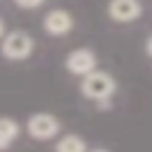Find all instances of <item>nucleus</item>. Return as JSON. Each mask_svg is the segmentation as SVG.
Listing matches in <instances>:
<instances>
[{"label": "nucleus", "instance_id": "12", "mask_svg": "<svg viewBox=\"0 0 152 152\" xmlns=\"http://www.w3.org/2000/svg\"><path fill=\"white\" fill-rule=\"evenodd\" d=\"M88 152H107V150H102V147H97V150H88Z\"/></svg>", "mask_w": 152, "mask_h": 152}, {"label": "nucleus", "instance_id": "9", "mask_svg": "<svg viewBox=\"0 0 152 152\" xmlns=\"http://www.w3.org/2000/svg\"><path fill=\"white\" fill-rule=\"evenodd\" d=\"M19 7H24V10H33V7H40L45 0H14Z\"/></svg>", "mask_w": 152, "mask_h": 152}, {"label": "nucleus", "instance_id": "4", "mask_svg": "<svg viewBox=\"0 0 152 152\" xmlns=\"http://www.w3.org/2000/svg\"><path fill=\"white\" fill-rule=\"evenodd\" d=\"M64 66L74 76H88L90 71L97 69V57H95V52L90 48H76V50H71L66 55Z\"/></svg>", "mask_w": 152, "mask_h": 152}, {"label": "nucleus", "instance_id": "3", "mask_svg": "<svg viewBox=\"0 0 152 152\" xmlns=\"http://www.w3.org/2000/svg\"><path fill=\"white\" fill-rule=\"evenodd\" d=\"M62 124L48 114V112H38V114H31L28 121H26V133L33 138V140H52L57 133H59Z\"/></svg>", "mask_w": 152, "mask_h": 152}, {"label": "nucleus", "instance_id": "7", "mask_svg": "<svg viewBox=\"0 0 152 152\" xmlns=\"http://www.w3.org/2000/svg\"><path fill=\"white\" fill-rule=\"evenodd\" d=\"M19 138V124L12 116H0V152H5Z\"/></svg>", "mask_w": 152, "mask_h": 152}, {"label": "nucleus", "instance_id": "5", "mask_svg": "<svg viewBox=\"0 0 152 152\" xmlns=\"http://www.w3.org/2000/svg\"><path fill=\"white\" fill-rule=\"evenodd\" d=\"M107 12L114 21L128 24V21H135L142 14V5H140V0H109Z\"/></svg>", "mask_w": 152, "mask_h": 152}, {"label": "nucleus", "instance_id": "11", "mask_svg": "<svg viewBox=\"0 0 152 152\" xmlns=\"http://www.w3.org/2000/svg\"><path fill=\"white\" fill-rule=\"evenodd\" d=\"M147 55H150V57H152V36H150V38H147Z\"/></svg>", "mask_w": 152, "mask_h": 152}, {"label": "nucleus", "instance_id": "8", "mask_svg": "<svg viewBox=\"0 0 152 152\" xmlns=\"http://www.w3.org/2000/svg\"><path fill=\"white\" fill-rule=\"evenodd\" d=\"M55 152H88V145L78 135H62L55 145Z\"/></svg>", "mask_w": 152, "mask_h": 152}, {"label": "nucleus", "instance_id": "10", "mask_svg": "<svg viewBox=\"0 0 152 152\" xmlns=\"http://www.w3.org/2000/svg\"><path fill=\"white\" fill-rule=\"evenodd\" d=\"M5 36H7V33H5V21L0 19V38H5Z\"/></svg>", "mask_w": 152, "mask_h": 152}, {"label": "nucleus", "instance_id": "1", "mask_svg": "<svg viewBox=\"0 0 152 152\" xmlns=\"http://www.w3.org/2000/svg\"><path fill=\"white\" fill-rule=\"evenodd\" d=\"M114 90H116V81L107 71H100V69L90 71L81 81V93L93 102H107L114 95Z\"/></svg>", "mask_w": 152, "mask_h": 152}, {"label": "nucleus", "instance_id": "2", "mask_svg": "<svg viewBox=\"0 0 152 152\" xmlns=\"http://www.w3.org/2000/svg\"><path fill=\"white\" fill-rule=\"evenodd\" d=\"M33 52V38L31 33L26 31H10L5 38H2V55L12 62H21L26 57H31Z\"/></svg>", "mask_w": 152, "mask_h": 152}, {"label": "nucleus", "instance_id": "6", "mask_svg": "<svg viewBox=\"0 0 152 152\" xmlns=\"http://www.w3.org/2000/svg\"><path fill=\"white\" fill-rule=\"evenodd\" d=\"M43 28L50 36H66L74 28V17L66 10H50L43 17Z\"/></svg>", "mask_w": 152, "mask_h": 152}]
</instances>
